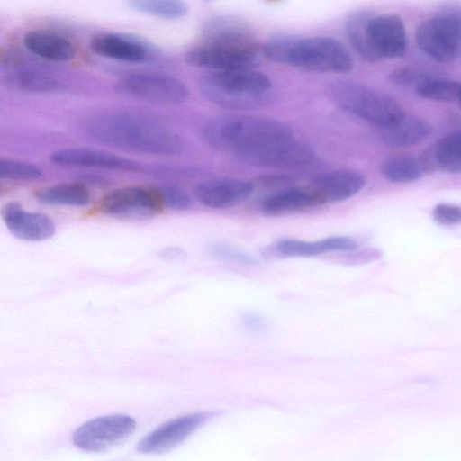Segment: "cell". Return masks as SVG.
Wrapping results in <instances>:
<instances>
[{"label": "cell", "mask_w": 461, "mask_h": 461, "mask_svg": "<svg viewBox=\"0 0 461 461\" xmlns=\"http://www.w3.org/2000/svg\"><path fill=\"white\" fill-rule=\"evenodd\" d=\"M88 136L103 144L127 151L155 156L181 152L178 134L164 122L135 113H104L89 117L85 125Z\"/></svg>", "instance_id": "6da1fadb"}, {"label": "cell", "mask_w": 461, "mask_h": 461, "mask_svg": "<svg viewBox=\"0 0 461 461\" xmlns=\"http://www.w3.org/2000/svg\"><path fill=\"white\" fill-rule=\"evenodd\" d=\"M263 54L273 62L311 72L347 73L354 65L346 46L326 36L276 35L264 44Z\"/></svg>", "instance_id": "7a4b0ae2"}, {"label": "cell", "mask_w": 461, "mask_h": 461, "mask_svg": "<svg viewBox=\"0 0 461 461\" xmlns=\"http://www.w3.org/2000/svg\"><path fill=\"white\" fill-rule=\"evenodd\" d=\"M204 39L185 53L189 65L212 71L253 68L262 54V48L240 23H221L206 32Z\"/></svg>", "instance_id": "3957f363"}, {"label": "cell", "mask_w": 461, "mask_h": 461, "mask_svg": "<svg viewBox=\"0 0 461 461\" xmlns=\"http://www.w3.org/2000/svg\"><path fill=\"white\" fill-rule=\"evenodd\" d=\"M346 34L356 53L367 62L399 59L407 50L405 25L396 14L355 13L347 20Z\"/></svg>", "instance_id": "277c9868"}, {"label": "cell", "mask_w": 461, "mask_h": 461, "mask_svg": "<svg viewBox=\"0 0 461 461\" xmlns=\"http://www.w3.org/2000/svg\"><path fill=\"white\" fill-rule=\"evenodd\" d=\"M203 140L212 148L233 153L269 140L293 136L285 122L252 115H222L203 127Z\"/></svg>", "instance_id": "5b68a950"}, {"label": "cell", "mask_w": 461, "mask_h": 461, "mask_svg": "<svg viewBox=\"0 0 461 461\" xmlns=\"http://www.w3.org/2000/svg\"><path fill=\"white\" fill-rule=\"evenodd\" d=\"M203 95L212 103L231 108H252L269 98L270 78L253 68L211 71L199 82Z\"/></svg>", "instance_id": "8992f818"}, {"label": "cell", "mask_w": 461, "mask_h": 461, "mask_svg": "<svg viewBox=\"0 0 461 461\" xmlns=\"http://www.w3.org/2000/svg\"><path fill=\"white\" fill-rule=\"evenodd\" d=\"M328 95L340 109L378 128L397 123L406 115L398 101L384 92L357 82H332L328 87Z\"/></svg>", "instance_id": "52a82bcc"}, {"label": "cell", "mask_w": 461, "mask_h": 461, "mask_svg": "<svg viewBox=\"0 0 461 461\" xmlns=\"http://www.w3.org/2000/svg\"><path fill=\"white\" fill-rule=\"evenodd\" d=\"M419 49L438 63H450L461 55V12L446 10L422 21L416 28Z\"/></svg>", "instance_id": "ba28073f"}, {"label": "cell", "mask_w": 461, "mask_h": 461, "mask_svg": "<svg viewBox=\"0 0 461 461\" xmlns=\"http://www.w3.org/2000/svg\"><path fill=\"white\" fill-rule=\"evenodd\" d=\"M240 163L262 168L297 169L311 165L314 149L292 137L276 139L233 153Z\"/></svg>", "instance_id": "9c48e42d"}, {"label": "cell", "mask_w": 461, "mask_h": 461, "mask_svg": "<svg viewBox=\"0 0 461 461\" xmlns=\"http://www.w3.org/2000/svg\"><path fill=\"white\" fill-rule=\"evenodd\" d=\"M106 215L124 219H143L159 214L165 208L158 188L125 186L106 193L100 201Z\"/></svg>", "instance_id": "30bf717a"}, {"label": "cell", "mask_w": 461, "mask_h": 461, "mask_svg": "<svg viewBox=\"0 0 461 461\" xmlns=\"http://www.w3.org/2000/svg\"><path fill=\"white\" fill-rule=\"evenodd\" d=\"M136 421L125 414L93 419L81 425L73 435L74 444L86 451H102L114 447L131 436Z\"/></svg>", "instance_id": "8fae6325"}, {"label": "cell", "mask_w": 461, "mask_h": 461, "mask_svg": "<svg viewBox=\"0 0 461 461\" xmlns=\"http://www.w3.org/2000/svg\"><path fill=\"white\" fill-rule=\"evenodd\" d=\"M121 85L131 95L154 104H179L189 95L188 88L181 80L162 73L129 74Z\"/></svg>", "instance_id": "7c38bea8"}, {"label": "cell", "mask_w": 461, "mask_h": 461, "mask_svg": "<svg viewBox=\"0 0 461 461\" xmlns=\"http://www.w3.org/2000/svg\"><path fill=\"white\" fill-rule=\"evenodd\" d=\"M49 159L55 165L69 167L100 168L129 172H142L143 166L138 161L114 153L85 147L57 149Z\"/></svg>", "instance_id": "4fadbf2b"}, {"label": "cell", "mask_w": 461, "mask_h": 461, "mask_svg": "<svg viewBox=\"0 0 461 461\" xmlns=\"http://www.w3.org/2000/svg\"><path fill=\"white\" fill-rule=\"evenodd\" d=\"M212 412H197L171 420L148 434L137 446L141 453L158 454L171 450L182 443L208 419Z\"/></svg>", "instance_id": "5bb4252c"}, {"label": "cell", "mask_w": 461, "mask_h": 461, "mask_svg": "<svg viewBox=\"0 0 461 461\" xmlns=\"http://www.w3.org/2000/svg\"><path fill=\"white\" fill-rule=\"evenodd\" d=\"M366 185V176L353 169H337L325 173L306 187L317 206L334 203L351 198Z\"/></svg>", "instance_id": "9a60e30c"}, {"label": "cell", "mask_w": 461, "mask_h": 461, "mask_svg": "<svg viewBox=\"0 0 461 461\" xmlns=\"http://www.w3.org/2000/svg\"><path fill=\"white\" fill-rule=\"evenodd\" d=\"M1 216L8 230L22 240H46L56 230L54 221L48 215L28 211L15 202L5 203L1 208Z\"/></svg>", "instance_id": "2e32d148"}, {"label": "cell", "mask_w": 461, "mask_h": 461, "mask_svg": "<svg viewBox=\"0 0 461 461\" xmlns=\"http://www.w3.org/2000/svg\"><path fill=\"white\" fill-rule=\"evenodd\" d=\"M254 189L253 182L223 178L200 183L194 188V196L208 208L225 210L244 203Z\"/></svg>", "instance_id": "e0dca14e"}, {"label": "cell", "mask_w": 461, "mask_h": 461, "mask_svg": "<svg viewBox=\"0 0 461 461\" xmlns=\"http://www.w3.org/2000/svg\"><path fill=\"white\" fill-rule=\"evenodd\" d=\"M91 50L98 56L131 63H144L154 56L149 46L133 36L103 32L90 41Z\"/></svg>", "instance_id": "ac0fdd59"}, {"label": "cell", "mask_w": 461, "mask_h": 461, "mask_svg": "<svg viewBox=\"0 0 461 461\" xmlns=\"http://www.w3.org/2000/svg\"><path fill=\"white\" fill-rule=\"evenodd\" d=\"M23 41L32 53L53 62L70 61L77 54L74 44L68 38L49 31H30L24 34Z\"/></svg>", "instance_id": "d6986e66"}, {"label": "cell", "mask_w": 461, "mask_h": 461, "mask_svg": "<svg viewBox=\"0 0 461 461\" xmlns=\"http://www.w3.org/2000/svg\"><path fill=\"white\" fill-rule=\"evenodd\" d=\"M432 125L426 120L405 115L397 123L379 128L378 136L381 141L391 148H409L421 143L432 132Z\"/></svg>", "instance_id": "ffe728a7"}, {"label": "cell", "mask_w": 461, "mask_h": 461, "mask_svg": "<svg viewBox=\"0 0 461 461\" xmlns=\"http://www.w3.org/2000/svg\"><path fill=\"white\" fill-rule=\"evenodd\" d=\"M357 246V242L349 237L334 236L317 241L285 239L279 240L275 249L284 256L312 257L330 251H353Z\"/></svg>", "instance_id": "44dd1931"}, {"label": "cell", "mask_w": 461, "mask_h": 461, "mask_svg": "<svg viewBox=\"0 0 461 461\" xmlns=\"http://www.w3.org/2000/svg\"><path fill=\"white\" fill-rule=\"evenodd\" d=\"M317 206L312 194L304 187H288L266 197L260 211L267 216L296 212Z\"/></svg>", "instance_id": "7402d4cb"}, {"label": "cell", "mask_w": 461, "mask_h": 461, "mask_svg": "<svg viewBox=\"0 0 461 461\" xmlns=\"http://www.w3.org/2000/svg\"><path fill=\"white\" fill-rule=\"evenodd\" d=\"M35 199L41 203L52 206H86L90 202L86 185L79 181L59 183L35 190Z\"/></svg>", "instance_id": "603a6c76"}, {"label": "cell", "mask_w": 461, "mask_h": 461, "mask_svg": "<svg viewBox=\"0 0 461 461\" xmlns=\"http://www.w3.org/2000/svg\"><path fill=\"white\" fill-rule=\"evenodd\" d=\"M423 167L433 165L446 172L461 174V130L448 133L432 147Z\"/></svg>", "instance_id": "cb8c5ba5"}, {"label": "cell", "mask_w": 461, "mask_h": 461, "mask_svg": "<svg viewBox=\"0 0 461 461\" xmlns=\"http://www.w3.org/2000/svg\"><path fill=\"white\" fill-rule=\"evenodd\" d=\"M10 83L18 90L28 94H51L64 92L67 86L55 77L34 69H21L10 77Z\"/></svg>", "instance_id": "d4e9b609"}, {"label": "cell", "mask_w": 461, "mask_h": 461, "mask_svg": "<svg viewBox=\"0 0 461 461\" xmlns=\"http://www.w3.org/2000/svg\"><path fill=\"white\" fill-rule=\"evenodd\" d=\"M424 169L421 161L409 156L390 158L380 167L383 177L394 184L414 182L422 177Z\"/></svg>", "instance_id": "484cf974"}, {"label": "cell", "mask_w": 461, "mask_h": 461, "mask_svg": "<svg viewBox=\"0 0 461 461\" xmlns=\"http://www.w3.org/2000/svg\"><path fill=\"white\" fill-rule=\"evenodd\" d=\"M416 94L423 99L441 103H461V82L428 77L415 86Z\"/></svg>", "instance_id": "4316f807"}, {"label": "cell", "mask_w": 461, "mask_h": 461, "mask_svg": "<svg viewBox=\"0 0 461 461\" xmlns=\"http://www.w3.org/2000/svg\"><path fill=\"white\" fill-rule=\"evenodd\" d=\"M131 10L167 20L184 17L188 11L183 0H127Z\"/></svg>", "instance_id": "83f0119b"}, {"label": "cell", "mask_w": 461, "mask_h": 461, "mask_svg": "<svg viewBox=\"0 0 461 461\" xmlns=\"http://www.w3.org/2000/svg\"><path fill=\"white\" fill-rule=\"evenodd\" d=\"M42 170L32 163L16 158H0V176L8 180L28 181L41 177Z\"/></svg>", "instance_id": "f1b7e54d"}, {"label": "cell", "mask_w": 461, "mask_h": 461, "mask_svg": "<svg viewBox=\"0 0 461 461\" xmlns=\"http://www.w3.org/2000/svg\"><path fill=\"white\" fill-rule=\"evenodd\" d=\"M157 188L161 194L165 207L183 211L188 209L192 204L190 195L177 186L166 185Z\"/></svg>", "instance_id": "f546056e"}, {"label": "cell", "mask_w": 461, "mask_h": 461, "mask_svg": "<svg viewBox=\"0 0 461 461\" xmlns=\"http://www.w3.org/2000/svg\"><path fill=\"white\" fill-rule=\"evenodd\" d=\"M434 221L443 226L461 225V205L440 203L432 210Z\"/></svg>", "instance_id": "4dcf8cb0"}, {"label": "cell", "mask_w": 461, "mask_h": 461, "mask_svg": "<svg viewBox=\"0 0 461 461\" xmlns=\"http://www.w3.org/2000/svg\"><path fill=\"white\" fill-rule=\"evenodd\" d=\"M209 251L213 257L220 259L239 262L246 265L258 264V260L252 256L226 244H212L209 248Z\"/></svg>", "instance_id": "1f68e13d"}, {"label": "cell", "mask_w": 461, "mask_h": 461, "mask_svg": "<svg viewBox=\"0 0 461 461\" xmlns=\"http://www.w3.org/2000/svg\"><path fill=\"white\" fill-rule=\"evenodd\" d=\"M428 77L425 73L414 68L400 67L389 73L388 80L399 86H416Z\"/></svg>", "instance_id": "d6a6232c"}, {"label": "cell", "mask_w": 461, "mask_h": 461, "mask_svg": "<svg viewBox=\"0 0 461 461\" xmlns=\"http://www.w3.org/2000/svg\"><path fill=\"white\" fill-rule=\"evenodd\" d=\"M294 182V179L289 176L276 175V176H265L257 178L253 184L255 186L265 188H288Z\"/></svg>", "instance_id": "836d02e7"}, {"label": "cell", "mask_w": 461, "mask_h": 461, "mask_svg": "<svg viewBox=\"0 0 461 461\" xmlns=\"http://www.w3.org/2000/svg\"><path fill=\"white\" fill-rule=\"evenodd\" d=\"M241 320L243 325L254 332L263 331L267 326L266 318L257 313H244Z\"/></svg>", "instance_id": "e575fe53"}, {"label": "cell", "mask_w": 461, "mask_h": 461, "mask_svg": "<svg viewBox=\"0 0 461 461\" xmlns=\"http://www.w3.org/2000/svg\"><path fill=\"white\" fill-rule=\"evenodd\" d=\"M78 181L86 185L95 187H105L111 185L112 180L103 175L96 173H84L78 176Z\"/></svg>", "instance_id": "d590c367"}, {"label": "cell", "mask_w": 461, "mask_h": 461, "mask_svg": "<svg viewBox=\"0 0 461 461\" xmlns=\"http://www.w3.org/2000/svg\"><path fill=\"white\" fill-rule=\"evenodd\" d=\"M159 256L167 260L179 259L185 256L183 249L175 247L165 248L159 252Z\"/></svg>", "instance_id": "8d00e7d4"}, {"label": "cell", "mask_w": 461, "mask_h": 461, "mask_svg": "<svg viewBox=\"0 0 461 461\" xmlns=\"http://www.w3.org/2000/svg\"><path fill=\"white\" fill-rule=\"evenodd\" d=\"M459 106L461 107V104H459Z\"/></svg>", "instance_id": "74e56055"}, {"label": "cell", "mask_w": 461, "mask_h": 461, "mask_svg": "<svg viewBox=\"0 0 461 461\" xmlns=\"http://www.w3.org/2000/svg\"><path fill=\"white\" fill-rule=\"evenodd\" d=\"M208 1V0H207Z\"/></svg>", "instance_id": "f35d334b"}]
</instances>
